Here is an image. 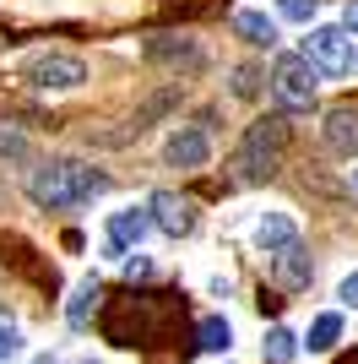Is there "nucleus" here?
Segmentation results:
<instances>
[{"mask_svg":"<svg viewBox=\"0 0 358 364\" xmlns=\"http://www.w3.org/2000/svg\"><path fill=\"white\" fill-rule=\"evenodd\" d=\"M104 191H109V174H98V168L82 164V158H49V164L33 168V180H28V201L44 207V213L82 207V201L104 196Z\"/></svg>","mask_w":358,"mask_h":364,"instance_id":"obj_1","label":"nucleus"},{"mask_svg":"<svg viewBox=\"0 0 358 364\" xmlns=\"http://www.w3.org/2000/svg\"><path fill=\"white\" fill-rule=\"evenodd\" d=\"M288 141H293V125L283 120V114H266V120H255L244 136H239V152H234V174L244 185H261L277 174V164H283Z\"/></svg>","mask_w":358,"mask_h":364,"instance_id":"obj_2","label":"nucleus"},{"mask_svg":"<svg viewBox=\"0 0 358 364\" xmlns=\"http://www.w3.org/2000/svg\"><path fill=\"white\" fill-rule=\"evenodd\" d=\"M271 92H277V104H283V109H310L315 104V92H320V71L310 65L304 49L277 55V65H271Z\"/></svg>","mask_w":358,"mask_h":364,"instance_id":"obj_3","label":"nucleus"},{"mask_svg":"<svg viewBox=\"0 0 358 364\" xmlns=\"http://www.w3.org/2000/svg\"><path fill=\"white\" fill-rule=\"evenodd\" d=\"M304 55H310V65L320 76H347L358 65V49H353V38H347L342 28H310Z\"/></svg>","mask_w":358,"mask_h":364,"instance_id":"obj_4","label":"nucleus"},{"mask_svg":"<svg viewBox=\"0 0 358 364\" xmlns=\"http://www.w3.org/2000/svg\"><path fill=\"white\" fill-rule=\"evenodd\" d=\"M147 234H152V213H147V207H136V201H131V207H114V213L104 218V250H109V256H131Z\"/></svg>","mask_w":358,"mask_h":364,"instance_id":"obj_5","label":"nucleus"},{"mask_svg":"<svg viewBox=\"0 0 358 364\" xmlns=\"http://www.w3.org/2000/svg\"><path fill=\"white\" fill-rule=\"evenodd\" d=\"M28 82L38 92H76L87 82V60H76V55H38V60H28Z\"/></svg>","mask_w":358,"mask_h":364,"instance_id":"obj_6","label":"nucleus"},{"mask_svg":"<svg viewBox=\"0 0 358 364\" xmlns=\"http://www.w3.org/2000/svg\"><path fill=\"white\" fill-rule=\"evenodd\" d=\"M163 164L168 168H207L212 164V136L201 125H174L163 141Z\"/></svg>","mask_w":358,"mask_h":364,"instance_id":"obj_7","label":"nucleus"},{"mask_svg":"<svg viewBox=\"0 0 358 364\" xmlns=\"http://www.w3.org/2000/svg\"><path fill=\"white\" fill-rule=\"evenodd\" d=\"M147 213H152V228H163L168 240H185V234L195 228V201L174 196V191H152Z\"/></svg>","mask_w":358,"mask_h":364,"instance_id":"obj_8","label":"nucleus"},{"mask_svg":"<svg viewBox=\"0 0 358 364\" xmlns=\"http://www.w3.org/2000/svg\"><path fill=\"white\" fill-rule=\"evenodd\" d=\"M250 240H255V250L277 256L283 245H293V240H298V218H293V213H283V207H271V213H261V218L250 223Z\"/></svg>","mask_w":358,"mask_h":364,"instance_id":"obj_9","label":"nucleus"},{"mask_svg":"<svg viewBox=\"0 0 358 364\" xmlns=\"http://www.w3.org/2000/svg\"><path fill=\"white\" fill-rule=\"evenodd\" d=\"M147 60L152 65H185V71H195V65H201V44H195L190 33H158V38H147Z\"/></svg>","mask_w":358,"mask_h":364,"instance_id":"obj_10","label":"nucleus"},{"mask_svg":"<svg viewBox=\"0 0 358 364\" xmlns=\"http://www.w3.org/2000/svg\"><path fill=\"white\" fill-rule=\"evenodd\" d=\"M310 256H304V240H293V245H283V250H277V256H271V283H277V289H304V283H310Z\"/></svg>","mask_w":358,"mask_h":364,"instance_id":"obj_11","label":"nucleus"},{"mask_svg":"<svg viewBox=\"0 0 358 364\" xmlns=\"http://www.w3.org/2000/svg\"><path fill=\"white\" fill-rule=\"evenodd\" d=\"M320 136H326V147L337 158H358V109H331Z\"/></svg>","mask_w":358,"mask_h":364,"instance_id":"obj_12","label":"nucleus"},{"mask_svg":"<svg viewBox=\"0 0 358 364\" xmlns=\"http://www.w3.org/2000/svg\"><path fill=\"white\" fill-rule=\"evenodd\" d=\"M337 343H342V316H337V310H320V316L310 321V332H304V353L320 359V353H331Z\"/></svg>","mask_w":358,"mask_h":364,"instance_id":"obj_13","label":"nucleus"},{"mask_svg":"<svg viewBox=\"0 0 358 364\" xmlns=\"http://www.w3.org/2000/svg\"><path fill=\"white\" fill-rule=\"evenodd\" d=\"M298 353H304V343H298L293 326H266V343H261V359L266 364H293Z\"/></svg>","mask_w":358,"mask_h":364,"instance_id":"obj_14","label":"nucleus"},{"mask_svg":"<svg viewBox=\"0 0 358 364\" xmlns=\"http://www.w3.org/2000/svg\"><path fill=\"white\" fill-rule=\"evenodd\" d=\"M234 28L250 38V44H277V16H266V11H255V6H244V11H234Z\"/></svg>","mask_w":358,"mask_h":364,"instance_id":"obj_15","label":"nucleus"},{"mask_svg":"<svg viewBox=\"0 0 358 364\" xmlns=\"http://www.w3.org/2000/svg\"><path fill=\"white\" fill-rule=\"evenodd\" d=\"M92 304H98V277H82L71 289V299H65V321H71V326H87Z\"/></svg>","mask_w":358,"mask_h":364,"instance_id":"obj_16","label":"nucleus"},{"mask_svg":"<svg viewBox=\"0 0 358 364\" xmlns=\"http://www.w3.org/2000/svg\"><path fill=\"white\" fill-rule=\"evenodd\" d=\"M195 337H201V348H207V353H228V348H234V321H228V316H207Z\"/></svg>","mask_w":358,"mask_h":364,"instance_id":"obj_17","label":"nucleus"},{"mask_svg":"<svg viewBox=\"0 0 358 364\" xmlns=\"http://www.w3.org/2000/svg\"><path fill=\"white\" fill-rule=\"evenodd\" d=\"M315 11H320V0H277V16H283V22H298V28H310Z\"/></svg>","mask_w":358,"mask_h":364,"instance_id":"obj_18","label":"nucleus"},{"mask_svg":"<svg viewBox=\"0 0 358 364\" xmlns=\"http://www.w3.org/2000/svg\"><path fill=\"white\" fill-rule=\"evenodd\" d=\"M234 98H244V104L261 98V71H255V65H239L234 71Z\"/></svg>","mask_w":358,"mask_h":364,"instance_id":"obj_19","label":"nucleus"},{"mask_svg":"<svg viewBox=\"0 0 358 364\" xmlns=\"http://www.w3.org/2000/svg\"><path fill=\"white\" fill-rule=\"evenodd\" d=\"M22 343H28V337H22V326L0 321V364H6V359H22Z\"/></svg>","mask_w":358,"mask_h":364,"instance_id":"obj_20","label":"nucleus"},{"mask_svg":"<svg viewBox=\"0 0 358 364\" xmlns=\"http://www.w3.org/2000/svg\"><path fill=\"white\" fill-rule=\"evenodd\" d=\"M0 158H6V164H22V158H28V136H22V131H0Z\"/></svg>","mask_w":358,"mask_h":364,"instance_id":"obj_21","label":"nucleus"},{"mask_svg":"<svg viewBox=\"0 0 358 364\" xmlns=\"http://www.w3.org/2000/svg\"><path fill=\"white\" fill-rule=\"evenodd\" d=\"M337 299H342L347 310H358V267H353V272H342V283H337Z\"/></svg>","mask_w":358,"mask_h":364,"instance_id":"obj_22","label":"nucleus"},{"mask_svg":"<svg viewBox=\"0 0 358 364\" xmlns=\"http://www.w3.org/2000/svg\"><path fill=\"white\" fill-rule=\"evenodd\" d=\"M125 277H152V261L141 256V250H131V261H125Z\"/></svg>","mask_w":358,"mask_h":364,"instance_id":"obj_23","label":"nucleus"},{"mask_svg":"<svg viewBox=\"0 0 358 364\" xmlns=\"http://www.w3.org/2000/svg\"><path fill=\"white\" fill-rule=\"evenodd\" d=\"M342 33H347V38H358V0L342 11Z\"/></svg>","mask_w":358,"mask_h":364,"instance_id":"obj_24","label":"nucleus"},{"mask_svg":"<svg viewBox=\"0 0 358 364\" xmlns=\"http://www.w3.org/2000/svg\"><path fill=\"white\" fill-rule=\"evenodd\" d=\"M33 364H60V359H55V353H38V359H33Z\"/></svg>","mask_w":358,"mask_h":364,"instance_id":"obj_25","label":"nucleus"},{"mask_svg":"<svg viewBox=\"0 0 358 364\" xmlns=\"http://www.w3.org/2000/svg\"><path fill=\"white\" fill-rule=\"evenodd\" d=\"M353 185H358V168H353Z\"/></svg>","mask_w":358,"mask_h":364,"instance_id":"obj_26","label":"nucleus"},{"mask_svg":"<svg viewBox=\"0 0 358 364\" xmlns=\"http://www.w3.org/2000/svg\"><path fill=\"white\" fill-rule=\"evenodd\" d=\"M87 364H92V359H87Z\"/></svg>","mask_w":358,"mask_h":364,"instance_id":"obj_27","label":"nucleus"}]
</instances>
